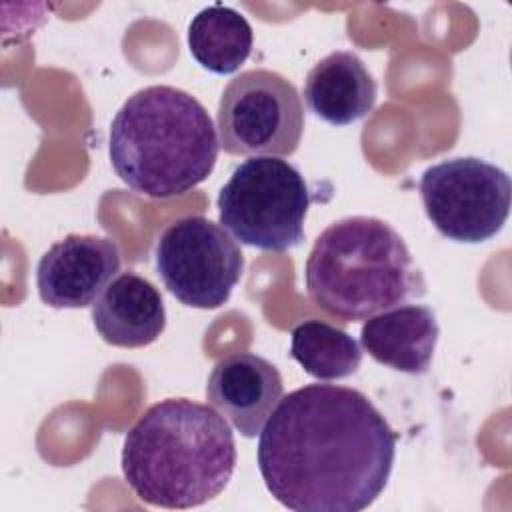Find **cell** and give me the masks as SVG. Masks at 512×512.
Listing matches in <instances>:
<instances>
[{"label":"cell","mask_w":512,"mask_h":512,"mask_svg":"<svg viewBox=\"0 0 512 512\" xmlns=\"http://www.w3.org/2000/svg\"><path fill=\"white\" fill-rule=\"evenodd\" d=\"M258 470L296 512H360L388 484L396 432L356 388L306 384L280 398L258 438Z\"/></svg>","instance_id":"cell-1"},{"label":"cell","mask_w":512,"mask_h":512,"mask_svg":"<svg viewBox=\"0 0 512 512\" xmlns=\"http://www.w3.org/2000/svg\"><path fill=\"white\" fill-rule=\"evenodd\" d=\"M120 464L142 502L186 510L224 492L236 468V442L224 416L208 404L166 398L126 432Z\"/></svg>","instance_id":"cell-2"},{"label":"cell","mask_w":512,"mask_h":512,"mask_svg":"<svg viewBox=\"0 0 512 512\" xmlns=\"http://www.w3.org/2000/svg\"><path fill=\"white\" fill-rule=\"evenodd\" d=\"M218 150L216 126L202 102L166 84L136 90L110 124L116 176L150 198L190 192L212 174Z\"/></svg>","instance_id":"cell-3"},{"label":"cell","mask_w":512,"mask_h":512,"mask_svg":"<svg viewBox=\"0 0 512 512\" xmlns=\"http://www.w3.org/2000/svg\"><path fill=\"white\" fill-rule=\"evenodd\" d=\"M310 300L326 314L356 322L426 294V280L404 238L374 216L326 226L304 266Z\"/></svg>","instance_id":"cell-4"},{"label":"cell","mask_w":512,"mask_h":512,"mask_svg":"<svg viewBox=\"0 0 512 512\" xmlns=\"http://www.w3.org/2000/svg\"><path fill=\"white\" fill-rule=\"evenodd\" d=\"M308 206L304 176L276 156H252L238 164L216 198L222 228L264 252H286L302 244Z\"/></svg>","instance_id":"cell-5"},{"label":"cell","mask_w":512,"mask_h":512,"mask_svg":"<svg viewBox=\"0 0 512 512\" xmlns=\"http://www.w3.org/2000/svg\"><path fill=\"white\" fill-rule=\"evenodd\" d=\"M220 148L232 156H290L304 132V106L282 74L252 68L234 76L216 112Z\"/></svg>","instance_id":"cell-6"},{"label":"cell","mask_w":512,"mask_h":512,"mask_svg":"<svg viewBox=\"0 0 512 512\" xmlns=\"http://www.w3.org/2000/svg\"><path fill=\"white\" fill-rule=\"evenodd\" d=\"M510 176L476 156L448 158L422 172L428 220L448 240L480 244L496 236L510 212Z\"/></svg>","instance_id":"cell-7"},{"label":"cell","mask_w":512,"mask_h":512,"mask_svg":"<svg viewBox=\"0 0 512 512\" xmlns=\"http://www.w3.org/2000/svg\"><path fill=\"white\" fill-rule=\"evenodd\" d=\"M156 274L182 304L200 310L228 302L242 278L244 254L236 240L204 216L174 220L154 248Z\"/></svg>","instance_id":"cell-8"},{"label":"cell","mask_w":512,"mask_h":512,"mask_svg":"<svg viewBox=\"0 0 512 512\" xmlns=\"http://www.w3.org/2000/svg\"><path fill=\"white\" fill-rule=\"evenodd\" d=\"M118 246L96 234H68L54 242L36 268V288L52 308H84L98 300L120 270Z\"/></svg>","instance_id":"cell-9"},{"label":"cell","mask_w":512,"mask_h":512,"mask_svg":"<svg viewBox=\"0 0 512 512\" xmlns=\"http://www.w3.org/2000/svg\"><path fill=\"white\" fill-rule=\"evenodd\" d=\"M284 394L280 370L252 352L220 358L206 382V400L244 436L262 432Z\"/></svg>","instance_id":"cell-10"},{"label":"cell","mask_w":512,"mask_h":512,"mask_svg":"<svg viewBox=\"0 0 512 512\" xmlns=\"http://www.w3.org/2000/svg\"><path fill=\"white\" fill-rule=\"evenodd\" d=\"M92 322L106 344L142 348L166 328L160 290L136 272L116 276L92 304Z\"/></svg>","instance_id":"cell-11"},{"label":"cell","mask_w":512,"mask_h":512,"mask_svg":"<svg viewBox=\"0 0 512 512\" xmlns=\"http://www.w3.org/2000/svg\"><path fill=\"white\" fill-rule=\"evenodd\" d=\"M436 314L424 304H402L370 316L360 330V344L378 364L406 374H426L438 344Z\"/></svg>","instance_id":"cell-12"},{"label":"cell","mask_w":512,"mask_h":512,"mask_svg":"<svg viewBox=\"0 0 512 512\" xmlns=\"http://www.w3.org/2000/svg\"><path fill=\"white\" fill-rule=\"evenodd\" d=\"M378 86L356 52L336 50L316 62L304 80V102L320 120L346 126L376 104Z\"/></svg>","instance_id":"cell-13"},{"label":"cell","mask_w":512,"mask_h":512,"mask_svg":"<svg viewBox=\"0 0 512 512\" xmlns=\"http://www.w3.org/2000/svg\"><path fill=\"white\" fill-rule=\"evenodd\" d=\"M252 26L234 8L212 4L202 8L188 24L192 58L214 74L236 72L252 52Z\"/></svg>","instance_id":"cell-14"},{"label":"cell","mask_w":512,"mask_h":512,"mask_svg":"<svg viewBox=\"0 0 512 512\" xmlns=\"http://www.w3.org/2000/svg\"><path fill=\"white\" fill-rule=\"evenodd\" d=\"M290 356L316 380L348 378L362 362L360 344L346 330L318 318L294 326Z\"/></svg>","instance_id":"cell-15"}]
</instances>
